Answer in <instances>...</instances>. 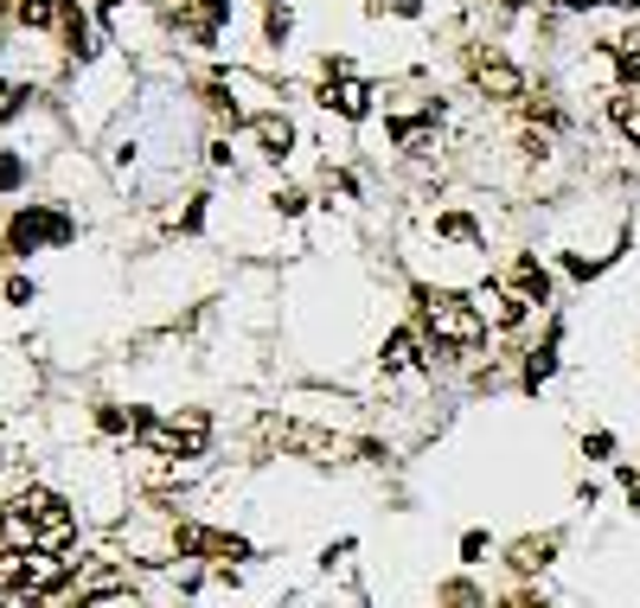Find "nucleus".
I'll list each match as a JSON object with an SVG mask.
<instances>
[{"instance_id": "aec40b11", "label": "nucleus", "mask_w": 640, "mask_h": 608, "mask_svg": "<svg viewBox=\"0 0 640 608\" xmlns=\"http://www.w3.org/2000/svg\"><path fill=\"white\" fill-rule=\"evenodd\" d=\"M614 128L640 148V97H614Z\"/></svg>"}, {"instance_id": "f3484780", "label": "nucleus", "mask_w": 640, "mask_h": 608, "mask_svg": "<svg viewBox=\"0 0 640 608\" xmlns=\"http://www.w3.org/2000/svg\"><path fill=\"white\" fill-rule=\"evenodd\" d=\"M13 7V20L20 26H51L58 20V0H7Z\"/></svg>"}, {"instance_id": "f257e3e1", "label": "nucleus", "mask_w": 640, "mask_h": 608, "mask_svg": "<svg viewBox=\"0 0 640 608\" xmlns=\"http://www.w3.org/2000/svg\"><path fill=\"white\" fill-rule=\"evenodd\" d=\"M416 314H423L435 346H474L486 333L481 307L467 302V295H449V288H416Z\"/></svg>"}, {"instance_id": "4be33fe9", "label": "nucleus", "mask_w": 640, "mask_h": 608, "mask_svg": "<svg viewBox=\"0 0 640 608\" xmlns=\"http://www.w3.org/2000/svg\"><path fill=\"white\" fill-rule=\"evenodd\" d=\"M397 141H404L410 154H430V141H435V128H423V122H416V128H397Z\"/></svg>"}, {"instance_id": "39448f33", "label": "nucleus", "mask_w": 640, "mask_h": 608, "mask_svg": "<svg viewBox=\"0 0 640 608\" xmlns=\"http://www.w3.org/2000/svg\"><path fill=\"white\" fill-rule=\"evenodd\" d=\"M467 71H474V90L493 97V102H519V97H525V77L512 71L500 51H474V58H467Z\"/></svg>"}, {"instance_id": "0eeeda50", "label": "nucleus", "mask_w": 640, "mask_h": 608, "mask_svg": "<svg viewBox=\"0 0 640 608\" xmlns=\"http://www.w3.org/2000/svg\"><path fill=\"white\" fill-rule=\"evenodd\" d=\"M269 430L282 435V449H302L307 461H333L346 442L339 435H327V430H302V423H269Z\"/></svg>"}, {"instance_id": "2eb2a0df", "label": "nucleus", "mask_w": 640, "mask_h": 608, "mask_svg": "<svg viewBox=\"0 0 640 608\" xmlns=\"http://www.w3.org/2000/svg\"><path fill=\"white\" fill-rule=\"evenodd\" d=\"M0 596L7 602L26 596V551H7V545H0Z\"/></svg>"}, {"instance_id": "cd10ccee", "label": "nucleus", "mask_w": 640, "mask_h": 608, "mask_svg": "<svg viewBox=\"0 0 640 608\" xmlns=\"http://www.w3.org/2000/svg\"><path fill=\"white\" fill-rule=\"evenodd\" d=\"M500 7H525V0H500Z\"/></svg>"}, {"instance_id": "a211bd4d", "label": "nucleus", "mask_w": 640, "mask_h": 608, "mask_svg": "<svg viewBox=\"0 0 640 608\" xmlns=\"http://www.w3.org/2000/svg\"><path fill=\"white\" fill-rule=\"evenodd\" d=\"M614 71L628 77V84L640 77V32H621V39H614Z\"/></svg>"}, {"instance_id": "5701e85b", "label": "nucleus", "mask_w": 640, "mask_h": 608, "mask_svg": "<svg viewBox=\"0 0 640 608\" xmlns=\"http://www.w3.org/2000/svg\"><path fill=\"white\" fill-rule=\"evenodd\" d=\"M461 563H486V532H467V538H461Z\"/></svg>"}, {"instance_id": "6ab92c4d", "label": "nucleus", "mask_w": 640, "mask_h": 608, "mask_svg": "<svg viewBox=\"0 0 640 608\" xmlns=\"http://www.w3.org/2000/svg\"><path fill=\"white\" fill-rule=\"evenodd\" d=\"M83 608H148L141 596L128 584H116V589H97V596H83Z\"/></svg>"}, {"instance_id": "7ed1b4c3", "label": "nucleus", "mask_w": 640, "mask_h": 608, "mask_svg": "<svg viewBox=\"0 0 640 608\" xmlns=\"http://www.w3.org/2000/svg\"><path fill=\"white\" fill-rule=\"evenodd\" d=\"M26 507V519H32V551H71V538H77V519L71 507H65V493H51V487H26V493H13Z\"/></svg>"}, {"instance_id": "393cba45", "label": "nucleus", "mask_w": 640, "mask_h": 608, "mask_svg": "<svg viewBox=\"0 0 640 608\" xmlns=\"http://www.w3.org/2000/svg\"><path fill=\"white\" fill-rule=\"evenodd\" d=\"M7 186H20V160H13V154H0V193H7Z\"/></svg>"}, {"instance_id": "b1692460", "label": "nucleus", "mask_w": 640, "mask_h": 608, "mask_svg": "<svg viewBox=\"0 0 640 608\" xmlns=\"http://www.w3.org/2000/svg\"><path fill=\"white\" fill-rule=\"evenodd\" d=\"M500 608H551V602H544L538 589H512V596H506V602H500Z\"/></svg>"}, {"instance_id": "423d86ee", "label": "nucleus", "mask_w": 640, "mask_h": 608, "mask_svg": "<svg viewBox=\"0 0 640 608\" xmlns=\"http://www.w3.org/2000/svg\"><path fill=\"white\" fill-rule=\"evenodd\" d=\"M174 551H179V558H218V563L250 558V545H244V538L205 532V526H174Z\"/></svg>"}, {"instance_id": "9d476101", "label": "nucleus", "mask_w": 640, "mask_h": 608, "mask_svg": "<svg viewBox=\"0 0 640 608\" xmlns=\"http://www.w3.org/2000/svg\"><path fill=\"white\" fill-rule=\"evenodd\" d=\"M506 295L519 307H532V302H544V295H551V276H544V269H538V256H519V263H512V276H506Z\"/></svg>"}, {"instance_id": "c85d7f7f", "label": "nucleus", "mask_w": 640, "mask_h": 608, "mask_svg": "<svg viewBox=\"0 0 640 608\" xmlns=\"http://www.w3.org/2000/svg\"><path fill=\"white\" fill-rule=\"evenodd\" d=\"M397 7H410V0H397Z\"/></svg>"}, {"instance_id": "6e6552de", "label": "nucleus", "mask_w": 640, "mask_h": 608, "mask_svg": "<svg viewBox=\"0 0 640 608\" xmlns=\"http://www.w3.org/2000/svg\"><path fill=\"white\" fill-rule=\"evenodd\" d=\"M551 558H558V532H538V538H519L506 551V570L512 577H538Z\"/></svg>"}, {"instance_id": "f03ea898", "label": "nucleus", "mask_w": 640, "mask_h": 608, "mask_svg": "<svg viewBox=\"0 0 640 608\" xmlns=\"http://www.w3.org/2000/svg\"><path fill=\"white\" fill-rule=\"evenodd\" d=\"M135 435H141L148 455L193 461V455H205V442H211V416H205V410H186V416H135Z\"/></svg>"}, {"instance_id": "bb28decb", "label": "nucleus", "mask_w": 640, "mask_h": 608, "mask_svg": "<svg viewBox=\"0 0 640 608\" xmlns=\"http://www.w3.org/2000/svg\"><path fill=\"white\" fill-rule=\"evenodd\" d=\"M614 7H640V0H614Z\"/></svg>"}, {"instance_id": "dca6fc26", "label": "nucleus", "mask_w": 640, "mask_h": 608, "mask_svg": "<svg viewBox=\"0 0 640 608\" xmlns=\"http://www.w3.org/2000/svg\"><path fill=\"white\" fill-rule=\"evenodd\" d=\"M58 20H65V39H71V58H90V26H83V13H77L71 0H65V7H58Z\"/></svg>"}, {"instance_id": "20e7f679", "label": "nucleus", "mask_w": 640, "mask_h": 608, "mask_svg": "<svg viewBox=\"0 0 640 608\" xmlns=\"http://www.w3.org/2000/svg\"><path fill=\"white\" fill-rule=\"evenodd\" d=\"M71 218L65 212H51V205H26L13 212V225H7V251H39V244H71Z\"/></svg>"}, {"instance_id": "ddd939ff", "label": "nucleus", "mask_w": 640, "mask_h": 608, "mask_svg": "<svg viewBox=\"0 0 640 608\" xmlns=\"http://www.w3.org/2000/svg\"><path fill=\"white\" fill-rule=\"evenodd\" d=\"M256 141H263V154H269V160H282V154H288V141H295L288 116H263V122H256Z\"/></svg>"}, {"instance_id": "a878e982", "label": "nucleus", "mask_w": 640, "mask_h": 608, "mask_svg": "<svg viewBox=\"0 0 640 608\" xmlns=\"http://www.w3.org/2000/svg\"><path fill=\"white\" fill-rule=\"evenodd\" d=\"M563 7H577V13H589V7H609V0H563Z\"/></svg>"}, {"instance_id": "412c9836", "label": "nucleus", "mask_w": 640, "mask_h": 608, "mask_svg": "<svg viewBox=\"0 0 640 608\" xmlns=\"http://www.w3.org/2000/svg\"><path fill=\"white\" fill-rule=\"evenodd\" d=\"M435 231H442V237H461V244H474V237H481V225H474L467 212H442V218H435Z\"/></svg>"}, {"instance_id": "f8f14e48", "label": "nucleus", "mask_w": 640, "mask_h": 608, "mask_svg": "<svg viewBox=\"0 0 640 608\" xmlns=\"http://www.w3.org/2000/svg\"><path fill=\"white\" fill-rule=\"evenodd\" d=\"M410 365H423V353H416V333L397 327L384 340V372H410Z\"/></svg>"}, {"instance_id": "9b49d317", "label": "nucleus", "mask_w": 640, "mask_h": 608, "mask_svg": "<svg viewBox=\"0 0 640 608\" xmlns=\"http://www.w3.org/2000/svg\"><path fill=\"white\" fill-rule=\"evenodd\" d=\"M321 102H327V109H339V116H365V109H372V90H365V84H358V77H327V90H321Z\"/></svg>"}, {"instance_id": "1a4fd4ad", "label": "nucleus", "mask_w": 640, "mask_h": 608, "mask_svg": "<svg viewBox=\"0 0 640 608\" xmlns=\"http://www.w3.org/2000/svg\"><path fill=\"white\" fill-rule=\"evenodd\" d=\"M467 302L481 307V321H493V327H519V314H525V307H519V302L506 295V282H481V288H474Z\"/></svg>"}, {"instance_id": "4468645a", "label": "nucleus", "mask_w": 640, "mask_h": 608, "mask_svg": "<svg viewBox=\"0 0 640 608\" xmlns=\"http://www.w3.org/2000/svg\"><path fill=\"white\" fill-rule=\"evenodd\" d=\"M435 608H486V596L467 577H449V584L435 589Z\"/></svg>"}]
</instances>
